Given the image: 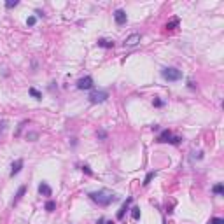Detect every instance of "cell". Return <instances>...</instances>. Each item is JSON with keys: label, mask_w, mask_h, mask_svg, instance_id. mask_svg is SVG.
Wrapping results in <instances>:
<instances>
[{"label": "cell", "mask_w": 224, "mask_h": 224, "mask_svg": "<svg viewBox=\"0 0 224 224\" xmlns=\"http://www.w3.org/2000/svg\"><path fill=\"white\" fill-rule=\"evenodd\" d=\"M180 140H182L180 137H170V140H168V142L173 144V145H177V144H180Z\"/></svg>", "instance_id": "7402d4cb"}, {"label": "cell", "mask_w": 224, "mask_h": 224, "mask_svg": "<svg viewBox=\"0 0 224 224\" xmlns=\"http://www.w3.org/2000/svg\"><path fill=\"white\" fill-rule=\"evenodd\" d=\"M140 40H142V35H140V33H132L130 37L124 39V46H126V47H135Z\"/></svg>", "instance_id": "277c9868"}, {"label": "cell", "mask_w": 224, "mask_h": 224, "mask_svg": "<svg viewBox=\"0 0 224 224\" xmlns=\"http://www.w3.org/2000/svg\"><path fill=\"white\" fill-rule=\"evenodd\" d=\"M107 98H109V93L107 91H93L89 95V102L91 103H103Z\"/></svg>", "instance_id": "3957f363"}, {"label": "cell", "mask_w": 224, "mask_h": 224, "mask_svg": "<svg viewBox=\"0 0 224 224\" xmlns=\"http://www.w3.org/2000/svg\"><path fill=\"white\" fill-rule=\"evenodd\" d=\"M39 194H42V196H51V194H53V189L49 187V184L40 182L39 184Z\"/></svg>", "instance_id": "52a82bcc"}, {"label": "cell", "mask_w": 224, "mask_h": 224, "mask_svg": "<svg viewBox=\"0 0 224 224\" xmlns=\"http://www.w3.org/2000/svg\"><path fill=\"white\" fill-rule=\"evenodd\" d=\"M28 91H30V95H32V96H33V98H35V100H42V95H40V93L37 91V89H35V88H30V89H28Z\"/></svg>", "instance_id": "9a60e30c"}, {"label": "cell", "mask_w": 224, "mask_h": 224, "mask_svg": "<svg viewBox=\"0 0 224 224\" xmlns=\"http://www.w3.org/2000/svg\"><path fill=\"white\" fill-rule=\"evenodd\" d=\"M96 224H114V223H112V221H105V219H98Z\"/></svg>", "instance_id": "484cf974"}, {"label": "cell", "mask_w": 224, "mask_h": 224, "mask_svg": "<svg viewBox=\"0 0 224 224\" xmlns=\"http://www.w3.org/2000/svg\"><path fill=\"white\" fill-rule=\"evenodd\" d=\"M208 224H224V219H221V217H214V219L208 221Z\"/></svg>", "instance_id": "ffe728a7"}, {"label": "cell", "mask_w": 224, "mask_h": 224, "mask_svg": "<svg viewBox=\"0 0 224 224\" xmlns=\"http://www.w3.org/2000/svg\"><path fill=\"white\" fill-rule=\"evenodd\" d=\"M161 77L168 82H175V81H180L182 79V72L179 68H173V67H166L161 70Z\"/></svg>", "instance_id": "7a4b0ae2"}, {"label": "cell", "mask_w": 224, "mask_h": 224, "mask_svg": "<svg viewBox=\"0 0 224 224\" xmlns=\"http://www.w3.org/2000/svg\"><path fill=\"white\" fill-rule=\"evenodd\" d=\"M130 203H132V198H128V200L124 201V205L121 207V210L118 212V219H123V217H124V212L128 210V207H130Z\"/></svg>", "instance_id": "30bf717a"}, {"label": "cell", "mask_w": 224, "mask_h": 224, "mask_svg": "<svg viewBox=\"0 0 224 224\" xmlns=\"http://www.w3.org/2000/svg\"><path fill=\"white\" fill-rule=\"evenodd\" d=\"M4 130H5V123L2 121V123H0V133H4Z\"/></svg>", "instance_id": "83f0119b"}, {"label": "cell", "mask_w": 224, "mask_h": 224, "mask_svg": "<svg viewBox=\"0 0 224 224\" xmlns=\"http://www.w3.org/2000/svg\"><path fill=\"white\" fill-rule=\"evenodd\" d=\"M16 5H18V0H7V2H5V7H7V9H13Z\"/></svg>", "instance_id": "d6986e66"}, {"label": "cell", "mask_w": 224, "mask_h": 224, "mask_svg": "<svg viewBox=\"0 0 224 224\" xmlns=\"http://www.w3.org/2000/svg\"><path fill=\"white\" fill-rule=\"evenodd\" d=\"M82 172H84V173H88V175H93L91 168H89V166H88V165H84V166H82Z\"/></svg>", "instance_id": "d4e9b609"}, {"label": "cell", "mask_w": 224, "mask_h": 224, "mask_svg": "<svg viewBox=\"0 0 224 224\" xmlns=\"http://www.w3.org/2000/svg\"><path fill=\"white\" fill-rule=\"evenodd\" d=\"M212 191H214L215 194H224V186H223V184H215Z\"/></svg>", "instance_id": "2e32d148"}, {"label": "cell", "mask_w": 224, "mask_h": 224, "mask_svg": "<svg viewBox=\"0 0 224 224\" xmlns=\"http://www.w3.org/2000/svg\"><path fill=\"white\" fill-rule=\"evenodd\" d=\"M96 135H98V138H102V140H103V138H107V133H105V132H98Z\"/></svg>", "instance_id": "4316f807"}, {"label": "cell", "mask_w": 224, "mask_h": 224, "mask_svg": "<svg viewBox=\"0 0 224 224\" xmlns=\"http://www.w3.org/2000/svg\"><path fill=\"white\" fill-rule=\"evenodd\" d=\"M177 25H179V18H173V19H170V21L166 23V28H168V30H173Z\"/></svg>", "instance_id": "4fadbf2b"}, {"label": "cell", "mask_w": 224, "mask_h": 224, "mask_svg": "<svg viewBox=\"0 0 224 224\" xmlns=\"http://www.w3.org/2000/svg\"><path fill=\"white\" fill-rule=\"evenodd\" d=\"M25 191H27V186H21L19 189H18V193H16V196H14V200H13V205H16L21 198H23V194H25Z\"/></svg>", "instance_id": "9c48e42d"}, {"label": "cell", "mask_w": 224, "mask_h": 224, "mask_svg": "<svg viewBox=\"0 0 224 224\" xmlns=\"http://www.w3.org/2000/svg\"><path fill=\"white\" fill-rule=\"evenodd\" d=\"M37 137H39V133H35V132H32V133H28V135H27L28 140H35Z\"/></svg>", "instance_id": "cb8c5ba5"}, {"label": "cell", "mask_w": 224, "mask_h": 224, "mask_svg": "<svg viewBox=\"0 0 224 224\" xmlns=\"http://www.w3.org/2000/svg\"><path fill=\"white\" fill-rule=\"evenodd\" d=\"M152 105H154V107H163V105H165V102L156 98V100H152Z\"/></svg>", "instance_id": "603a6c76"}, {"label": "cell", "mask_w": 224, "mask_h": 224, "mask_svg": "<svg viewBox=\"0 0 224 224\" xmlns=\"http://www.w3.org/2000/svg\"><path fill=\"white\" fill-rule=\"evenodd\" d=\"M77 88H79V89H91L93 88V77L91 75H86V77L79 79L77 81Z\"/></svg>", "instance_id": "5b68a950"}, {"label": "cell", "mask_w": 224, "mask_h": 224, "mask_svg": "<svg viewBox=\"0 0 224 224\" xmlns=\"http://www.w3.org/2000/svg\"><path fill=\"white\" fill-rule=\"evenodd\" d=\"M98 46H100V47H105V49H110V47H114V40L100 39L98 40Z\"/></svg>", "instance_id": "8fae6325"}, {"label": "cell", "mask_w": 224, "mask_h": 224, "mask_svg": "<svg viewBox=\"0 0 224 224\" xmlns=\"http://www.w3.org/2000/svg\"><path fill=\"white\" fill-rule=\"evenodd\" d=\"M54 208H56V203H54L53 200H49V201L46 203V210H47V212H53Z\"/></svg>", "instance_id": "ac0fdd59"}, {"label": "cell", "mask_w": 224, "mask_h": 224, "mask_svg": "<svg viewBox=\"0 0 224 224\" xmlns=\"http://www.w3.org/2000/svg\"><path fill=\"white\" fill-rule=\"evenodd\" d=\"M21 168H23V159H16L13 163V170H11V177H14L16 173H19L21 172Z\"/></svg>", "instance_id": "ba28073f"}, {"label": "cell", "mask_w": 224, "mask_h": 224, "mask_svg": "<svg viewBox=\"0 0 224 224\" xmlns=\"http://www.w3.org/2000/svg\"><path fill=\"white\" fill-rule=\"evenodd\" d=\"M132 217L135 219V221H138V219H140V208H138V207H133V208H132Z\"/></svg>", "instance_id": "e0dca14e"}, {"label": "cell", "mask_w": 224, "mask_h": 224, "mask_svg": "<svg viewBox=\"0 0 224 224\" xmlns=\"http://www.w3.org/2000/svg\"><path fill=\"white\" fill-rule=\"evenodd\" d=\"M35 23H37V18H35V16H30V18L27 19V25H28V27H33Z\"/></svg>", "instance_id": "44dd1931"}, {"label": "cell", "mask_w": 224, "mask_h": 224, "mask_svg": "<svg viewBox=\"0 0 224 224\" xmlns=\"http://www.w3.org/2000/svg\"><path fill=\"white\" fill-rule=\"evenodd\" d=\"M170 137H172V133L168 132V130H163V133L158 137V142H168V140H170Z\"/></svg>", "instance_id": "7c38bea8"}, {"label": "cell", "mask_w": 224, "mask_h": 224, "mask_svg": "<svg viewBox=\"0 0 224 224\" xmlns=\"http://www.w3.org/2000/svg\"><path fill=\"white\" fill-rule=\"evenodd\" d=\"M114 19H116L118 25H124V23L128 21V16H126V13H124L123 9H118V11L114 13Z\"/></svg>", "instance_id": "8992f818"}, {"label": "cell", "mask_w": 224, "mask_h": 224, "mask_svg": "<svg viewBox=\"0 0 224 224\" xmlns=\"http://www.w3.org/2000/svg\"><path fill=\"white\" fill-rule=\"evenodd\" d=\"M163 224H165V221H163Z\"/></svg>", "instance_id": "f1b7e54d"}, {"label": "cell", "mask_w": 224, "mask_h": 224, "mask_svg": "<svg viewBox=\"0 0 224 224\" xmlns=\"http://www.w3.org/2000/svg\"><path fill=\"white\" fill-rule=\"evenodd\" d=\"M154 175H156V172H149V173L145 175V179H144V186H149V182L154 179Z\"/></svg>", "instance_id": "5bb4252c"}, {"label": "cell", "mask_w": 224, "mask_h": 224, "mask_svg": "<svg viewBox=\"0 0 224 224\" xmlns=\"http://www.w3.org/2000/svg\"><path fill=\"white\" fill-rule=\"evenodd\" d=\"M89 198H91L96 205H100V207H109L110 203L118 201V194H114L112 191H107V189L93 191V193H89Z\"/></svg>", "instance_id": "6da1fadb"}]
</instances>
